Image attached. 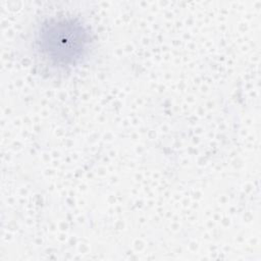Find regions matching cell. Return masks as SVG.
<instances>
[{
  "label": "cell",
  "mask_w": 261,
  "mask_h": 261,
  "mask_svg": "<svg viewBox=\"0 0 261 261\" xmlns=\"http://www.w3.org/2000/svg\"><path fill=\"white\" fill-rule=\"evenodd\" d=\"M95 36L80 16L57 13L35 25L31 38L33 56L50 73H70L90 57Z\"/></svg>",
  "instance_id": "1"
}]
</instances>
